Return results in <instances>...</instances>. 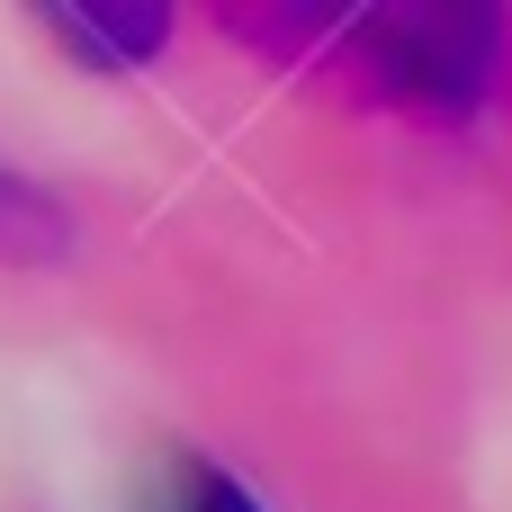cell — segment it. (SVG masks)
<instances>
[{
  "label": "cell",
  "mask_w": 512,
  "mask_h": 512,
  "mask_svg": "<svg viewBox=\"0 0 512 512\" xmlns=\"http://www.w3.org/2000/svg\"><path fill=\"white\" fill-rule=\"evenodd\" d=\"M63 252H72V216L0 171V261H63Z\"/></svg>",
  "instance_id": "obj_4"
},
{
  "label": "cell",
  "mask_w": 512,
  "mask_h": 512,
  "mask_svg": "<svg viewBox=\"0 0 512 512\" xmlns=\"http://www.w3.org/2000/svg\"><path fill=\"white\" fill-rule=\"evenodd\" d=\"M261 63L315 72L414 126H477L512 99V9H216Z\"/></svg>",
  "instance_id": "obj_1"
},
{
  "label": "cell",
  "mask_w": 512,
  "mask_h": 512,
  "mask_svg": "<svg viewBox=\"0 0 512 512\" xmlns=\"http://www.w3.org/2000/svg\"><path fill=\"white\" fill-rule=\"evenodd\" d=\"M36 18L90 72H135V63H153L171 45V9L162 0H72V9H36Z\"/></svg>",
  "instance_id": "obj_2"
},
{
  "label": "cell",
  "mask_w": 512,
  "mask_h": 512,
  "mask_svg": "<svg viewBox=\"0 0 512 512\" xmlns=\"http://www.w3.org/2000/svg\"><path fill=\"white\" fill-rule=\"evenodd\" d=\"M144 512H261V495H252L234 468H216L207 450H180V459H162V477L144 486Z\"/></svg>",
  "instance_id": "obj_3"
}]
</instances>
